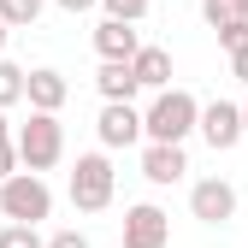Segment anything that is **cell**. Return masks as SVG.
<instances>
[{"instance_id": "17", "label": "cell", "mask_w": 248, "mask_h": 248, "mask_svg": "<svg viewBox=\"0 0 248 248\" xmlns=\"http://www.w3.org/2000/svg\"><path fill=\"white\" fill-rule=\"evenodd\" d=\"M101 6H107V18H118V24H142L154 0H101Z\"/></svg>"}, {"instance_id": "4", "label": "cell", "mask_w": 248, "mask_h": 248, "mask_svg": "<svg viewBox=\"0 0 248 248\" xmlns=\"http://www.w3.org/2000/svg\"><path fill=\"white\" fill-rule=\"evenodd\" d=\"M112 189H118V171H112L107 154H77V166H71V207L77 213H107Z\"/></svg>"}, {"instance_id": "11", "label": "cell", "mask_w": 248, "mask_h": 248, "mask_svg": "<svg viewBox=\"0 0 248 248\" xmlns=\"http://www.w3.org/2000/svg\"><path fill=\"white\" fill-rule=\"evenodd\" d=\"M95 136H101V148H136L142 142V112L136 107H101Z\"/></svg>"}, {"instance_id": "5", "label": "cell", "mask_w": 248, "mask_h": 248, "mask_svg": "<svg viewBox=\"0 0 248 248\" xmlns=\"http://www.w3.org/2000/svg\"><path fill=\"white\" fill-rule=\"evenodd\" d=\"M124 248H171V213L154 201H136L124 213Z\"/></svg>"}, {"instance_id": "9", "label": "cell", "mask_w": 248, "mask_h": 248, "mask_svg": "<svg viewBox=\"0 0 248 248\" xmlns=\"http://www.w3.org/2000/svg\"><path fill=\"white\" fill-rule=\"evenodd\" d=\"M65 95H71L65 71H53V65H36V71H24V101H30V112H53V118H59Z\"/></svg>"}, {"instance_id": "24", "label": "cell", "mask_w": 248, "mask_h": 248, "mask_svg": "<svg viewBox=\"0 0 248 248\" xmlns=\"http://www.w3.org/2000/svg\"><path fill=\"white\" fill-rule=\"evenodd\" d=\"M0 142H12V124H6V112H0Z\"/></svg>"}, {"instance_id": "25", "label": "cell", "mask_w": 248, "mask_h": 248, "mask_svg": "<svg viewBox=\"0 0 248 248\" xmlns=\"http://www.w3.org/2000/svg\"><path fill=\"white\" fill-rule=\"evenodd\" d=\"M6 36H12V30H6V24H0V59H6Z\"/></svg>"}, {"instance_id": "15", "label": "cell", "mask_w": 248, "mask_h": 248, "mask_svg": "<svg viewBox=\"0 0 248 248\" xmlns=\"http://www.w3.org/2000/svg\"><path fill=\"white\" fill-rule=\"evenodd\" d=\"M42 6H47V0H0V24H6V30H30L42 18Z\"/></svg>"}, {"instance_id": "21", "label": "cell", "mask_w": 248, "mask_h": 248, "mask_svg": "<svg viewBox=\"0 0 248 248\" xmlns=\"http://www.w3.org/2000/svg\"><path fill=\"white\" fill-rule=\"evenodd\" d=\"M12 171H18V148H12V142H0V183H6Z\"/></svg>"}, {"instance_id": "12", "label": "cell", "mask_w": 248, "mask_h": 248, "mask_svg": "<svg viewBox=\"0 0 248 248\" xmlns=\"http://www.w3.org/2000/svg\"><path fill=\"white\" fill-rule=\"evenodd\" d=\"M130 71H136V83L142 89H171V47H154V42H142V53L130 59Z\"/></svg>"}, {"instance_id": "14", "label": "cell", "mask_w": 248, "mask_h": 248, "mask_svg": "<svg viewBox=\"0 0 248 248\" xmlns=\"http://www.w3.org/2000/svg\"><path fill=\"white\" fill-rule=\"evenodd\" d=\"M201 18H207V30L248 24V0H201Z\"/></svg>"}, {"instance_id": "26", "label": "cell", "mask_w": 248, "mask_h": 248, "mask_svg": "<svg viewBox=\"0 0 248 248\" xmlns=\"http://www.w3.org/2000/svg\"><path fill=\"white\" fill-rule=\"evenodd\" d=\"M236 112H242V136H248V101H242V107H236Z\"/></svg>"}, {"instance_id": "7", "label": "cell", "mask_w": 248, "mask_h": 248, "mask_svg": "<svg viewBox=\"0 0 248 248\" xmlns=\"http://www.w3.org/2000/svg\"><path fill=\"white\" fill-rule=\"evenodd\" d=\"M189 213L201 225H231L236 219V189L225 177H201V183H189Z\"/></svg>"}, {"instance_id": "1", "label": "cell", "mask_w": 248, "mask_h": 248, "mask_svg": "<svg viewBox=\"0 0 248 248\" xmlns=\"http://www.w3.org/2000/svg\"><path fill=\"white\" fill-rule=\"evenodd\" d=\"M195 118H201V101L189 89H160L148 107H142V142H171L183 148L195 136Z\"/></svg>"}, {"instance_id": "23", "label": "cell", "mask_w": 248, "mask_h": 248, "mask_svg": "<svg viewBox=\"0 0 248 248\" xmlns=\"http://www.w3.org/2000/svg\"><path fill=\"white\" fill-rule=\"evenodd\" d=\"M59 12H89V6H101V0H53Z\"/></svg>"}, {"instance_id": "18", "label": "cell", "mask_w": 248, "mask_h": 248, "mask_svg": "<svg viewBox=\"0 0 248 248\" xmlns=\"http://www.w3.org/2000/svg\"><path fill=\"white\" fill-rule=\"evenodd\" d=\"M0 248H47V236L30 231V225H6L0 231Z\"/></svg>"}, {"instance_id": "10", "label": "cell", "mask_w": 248, "mask_h": 248, "mask_svg": "<svg viewBox=\"0 0 248 248\" xmlns=\"http://www.w3.org/2000/svg\"><path fill=\"white\" fill-rule=\"evenodd\" d=\"M183 171H189V154H183V148H171V142H148L142 148V177L154 183V189L183 183Z\"/></svg>"}, {"instance_id": "6", "label": "cell", "mask_w": 248, "mask_h": 248, "mask_svg": "<svg viewBox=\"0 0 248 248\" xmlns=\"http://www.w3.org/2000/svg\"><path fill=\"white\" fill-rule=\"evenodd\" d=\"M195 136H201L213 154H231V148L242 142V112H236V101H207L201 118H195Z\"/></svg>"}, {"instance_id": "8", "label": "cell", "mask_w": 248, "mask_h": 248, "mask_svg": "<svg viewBox=\"0 0 248 248\" xmlns=\"http://www.w3.org/2000/svg\"><path fill=\"white\" fill-rule=\"evenodd\" d=\"M95 53H101V65H130V59L142 53V30L118 24V18H101L95 24Z\"/></svg>"}, {"instance_id": "13", "label": "cell", "mask_w": 248, "mask_h": 248, "mask_svg": "<svg viewBox=\"0 0 248 248\" xmlns=\"http://www.w3.org/2000/svg\"><path fill=\"white\" fill-rule=\"evenodd\" d=\"M95 89H101L107 107H136V95H142V83H136L130 65H101L95 71Z\"/></svg>"}, {"instance_id": "16", "label": "cell", "mask_w": 248, "mask_h": 248, "mask_svg": "<svg viewBox=\"0 0 248 248\" xmlns=\"http://www.w3.org/2000/svg\"><path fill=\"white\" fill-rule=\"evenodd\" d=\"M24 101V65H12V59H0V112Z\"/></svg>"}, {"instance_id": "19", "label": "cell", "mask_w": 248, "mask_h": 248, "mask_svg": "<svg viewBox=\"0 0 248 248\" xmlns=\"http://www.w3.org/2000/svg\"><path fill=\"white\" fill-rule=\"evenodd\" d=\"M213 36H219L225 53H242V47H248V24H225V30H213Z\"/></svg>"}, {"instance_id": "2", "label": "cell", "mask_w": 248, "mask_h": 248, "mask_svg": "<svg viewBox=\"0 0 248 248\" xmlns=\"http://www.w3.org/2000/svg\"><path fill=\"white\" fill-rule=\"evenodd\" d=\"M12 148H18V171H53L59 160H65V124H59L53 112H30V124H18L12 130Z\"/></svg>"}, {"instance_id": "22", "label": "cell", "mask_w": 248, "mask_h": 248, "mask_svg": "<svg viewBox=\"0 0 248 248\" xmlns=\"http://www.w3.org/2000/svg\"><path fill=\"white\" fill-rule=\"evenodd\" d=\"M231 77H236V83H248V47H242V53H231Z\"/></svg>"}, {"instance_id": "20", "label": "cell", "mask_w": 248, "mask_h": 248, "mask_svg": "<svg viewBox=\"0 0 248 248\" xmlns=\"http://www.w3.org/2000/svg\"><path fill=\"white\" fill-rule=\"evenodd\" d=\"M47 248H89V236H83V231H53Z\"/></svg>"}, {"instance_id": "3", "label": "cell", "mask_w": 248, "mask_h": 248, "mask_svg": "<svg viewBox=\"0 0 248 248\" xmlns=\"http://www.w3.org/2000/svg\"><path fill=\"white\" fill-rule=\"evenodd\" d=\"M47 213H53V189H47V177H36V171H12L6 183H0V219L36 231Z\"/></svg>"}]
</instances>
